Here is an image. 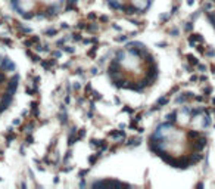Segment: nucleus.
I'll list each match as a JSON object with an SVG mask.
<instances>
[{"label": "nucleus", "instance_id": "nucleus-1", "mask_svg": "<svg viewBox=\"0 0 215 189\" xmlns=\"http://www.w3.org/2000/svg\"><path fill=\"white\" fill-rule=\"evenodd\" d=\"M108 73L111 81L118 87L143 90L155 80L156 65L146 47L137 43H130L115 53Z\"/></svg>", "mask_w": 215, "mask_h": 189}, {"label": "nucleus", "instance_id": "nucleus-4", "mask_svg": "<svg viewBox=\"0 0 215 189\" xmlns=\"http://www.w3.org/2000/svg\"><path fill=\"white\" fill-rule=\"evenodd\" d=\"M106 1L114 10L128 15L144 12L152 3V0H106Z\"/></svg>", "mask_w": 215, "mask_h": 189}, {"label": "nucleus", "instance_id": "nucleus-2", "mask_svg": "<svg viewBox=\"0 0 215 189\" xmlns=\"http://www.w3.org/2000/svg\"><path fill=\"white\" fill-rule=\"evenodd\" d=\"M63 0H10L12 7L24 18H47L56 13Z\"/></svg>", "mask_w": 215, "mask_h": 189}, {"label": "nucleus", "instance_id": "nucleus-3", "mask_svg": "<svg viewBox=\"0 0 215 189\" xmlns=\"http://www.w3.org/2000/svg\"><path fill=\"white\" fill-rule=\"evenodd\" d=\"M18 73L10 61L0 56V113L4 111L16 90Z\"/></svg>", "mask_w": 215, "mask_h": 189}]
</instances>
